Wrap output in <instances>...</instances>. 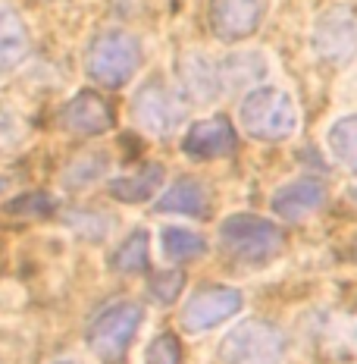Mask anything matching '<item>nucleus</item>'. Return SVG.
I'll return each instance as SVG.
<instances>
[{"mask_svg": "<svg viewBox=\"0 0 357 364\" xmlns=\"http://www.w3.org/2000/svg\"><path fill=\"white\" fill-rule=\"evenodd\" d=\"M298 107L288 91L276 85H260L248 91L238 104V126L254 141H285L298 132Z\"/></svg>", "mask_w": 357, "mask_h": 364, "instance_id": "f03ea898", "label": "nucleus"}, {"mask_svg": "<svg viewBox=\"0 0 357 364\" xmlns=\"http://www.w3.org/2000/svg\"><path fill=\"white\" fill-rule=\"evenodd\" d=\"M323 201H326V186L320 179H295L288 186L276 188L270 208L276 217L288 220V223H298V220L314 214V210H320Z\"/></svg>", "mask_w": 357, "mask_h": 364, "instance_id": "f8f14e48", "label": "nucleus"}, {"mask_svg": "<svg viewBox=\"0 0 357 364\" xmlns=\"http://www.w3.org/2000/svg\"><path fill=\"white\" fill-rule=\"evenodd\" d=\"M163 252L170 261H192V257L207 255V239L201 232L182 230V226H166L163 230Z\"/></svg>", "mask_w": 357, "mask_h": 364, "instance_id": "a211bd4d", "label": "nucleus"}, {"mask_svg": "<svg viewBox=\"0 0 357 364\" xmlns=\"http://www.w3.org/2000/svg\"><path fill=\"white\" fill-rule=\"evenodd\" d=\"M351 195H354V198H357V186H354V188H351Z\"/></svg>", "mask_w": 357, "mask_h": 364, "instance_id": "393cba45", "label": "nucleus"}, {"mask_svg": "<svg viewBox=\"0 0 357 364\" xmlns=\"http://www.w3.org/2000/svg\"><path fill=\"white\" fill-rule=\"evenodd\" d=\"M267 13H270V0H210L207 4L210 32L226 44L251 38L263 26Z\"/></svg>", "mask_w": 357, "mask_h": 364, "instance_id": "6e6552de", "label": "nucleus"}, {"mask_svg": "<svg viewBox=\"0 0 357 364\" xmlns=\"http://www.w3.org/2000/svg\"><path fill=\"white\" fill-rule=\"evenodd\" d=\"M4 188H6V179H4V176H0V192H4Z\"/></svg>", "mask_w": 357, "mask_h": 364, "instance_id": "5701e85b", "label": "nucleus"}, {"mask_svg": "<svg viewBox=\"0 0 357 364\" xmlns=\"http://www.w3.org/2000/svg\"><path fill=\"white\" fill-rule=\"evenodd\" d=\"M141 321H144V311L138 301H128V299L110 301V305L97 311L94 321L88 323V348L104 364H119L126 358Z\"/></svg>", "mask_w": 357, "mask_h": 364, "instance_id": "20e7f679", "label": "nucleus"}, {"mask_svg": "<svg viewBox=\"0 0 357 364\" xmlns=\"http://www.w3.org/2000/svg\"><path fill=\"white\" fill-rule=\"evenodd\" d=\"M285 248L276 223L257 214H232L219 223V252L238 267H263Z\"/></svg>", "mask_w": 357, "mask_h": 364, "instance_id": "f257e3e1", "label": "nucleus"}, {"mask_svg": "<svg viewBox=\"0 0 357 364\" xmlns=\"http://www.w3.org/2000/svg\"><path fill=\"white\" fill-rule=\"evenodd\" d=\"M238 148V132L226 117L197 119L182 139V151L192 161H216V157H229Z\"/></svg>", "mask_w": 357, "mask_h": 364, "instance_id": "9d476101", "label": "nucleus"}, {"mask_svg": "<svg viewBox=\"0 0 357 364\" xmlns=\"http://www.w3.org/2000/svg\"><path fill=\"white\" fill-rule=\"evenodd\" d=\"M241 292L232 286H201L182 308V327L188 333H207L238 314Z\"/></svg>", "mask_w": 357, "mask_h": 364, "instance_id": "1a4fd4ad", "label": "nucleus"}, {"mask_svg": "<svg viewBox=\"0 0 357 364\" xmlns=\"http://www.w3.org/2000/svg\"><path fill=\"white\" fill-rule=\"evenodd\" d=\"M32 50L28 28L13 10L0 6V73H13Z\"/></svg>", "mask_w": 357, "mask_h": 364, "instance_id": "4468645a", "label": "nucleus"}, {"mask_svg": "<svg viewBox=\"0 0 357 364\" xmlns=\"http://www.w3.org/2000/svg\"><path fill=\"white\" fill-rule=\"evenodd\" d=\"M148 248H150L148 230L128 232V236L119 242L116 252H113V261H110L113 270L126 273V277H132V273H144V270H148Z\"/></svg>", "mask_w": 357, "mask_h": 364, "instance_id": "f3484780", "label": "nucleus"}, {"mask_svg": "<svg viewBox=\"0 0 357 364\" xmlns=\"http://www.w3.org/2000/svg\"><path fill=\"white\" fill-rule=\"evenodd\" d=\"M163 182V166L157 164H144L138 173H132V176H119L110 182V195L116 201H126V204H141L148 198H154V192L160 188Z\"/></svg>", "mask_w": 357, "mask_h": 364, "instance_id": "2eb2a0df", "label": "nucleus"}, {"mask_svg": "<svg viewBox=\"0 0 357 364\" xmlns=\"http://www.w3.org/2000/svg\"><path fill=\"white\" fill-rule=\"evenodd\" d=\"M188 113V101L172 91L170 85H163L160 79H150L135 91L132 97V117L144 132L150 135H170L182 126Z\"/></svg>", "mask_w": 357, "mask_h": 364, "instance_id": "0eeeda50", "label": "nucleus"}, {"mask_svg": "<svg viewBox=\"0 0 357 364\" xmlns=\"http://www.w3.org/2000/svg\"><path fill=\"white\" fill-rule=\"evenodd\" d=\"M326 145H329V154L336 157L351 176H357V113L341 117L329 126V132H326Z\"/></svg>", "mask_w": 357, "mask_h": 364, "instance_id": "dca6fc26", "label": "nucleus"}, {"mask_svg": "<svg viewBox=\"0 0 357 364\" xmlns=\"http://www.w3.org/2000/svg\"><path fill=\"white\" fill-rule=\"evenodd\" d=\"M141 66V44L132 32L107 28L88 44L85 73L104 88H123Z\"/></svg>", "mask_w": 357, "mask_h": 364, "instance_id": "7ed1b4c3", "label": "nucleus"}, {"mask_svg": "<svg viewBox=\"0 0 357 364\" xmlns=\"http://www.w3.org/2000/svg\"><path fill=\"white\" fill-rule=\"evenodd\" d=\"M207 208H210L207 188H204L201 179H192V176H182L179 182H172V186L160 195V201H157V210H160V214L207 217Z\"/></svg>", "mask_w": 357, "mask_h": 364, "instance_id": "ddd939ff", "label": "nucleus"}, {"mask_svg": "<svg viewBox=\"0 0 357 364\" xmlns=\"http://www.w3.org/2000/svg\"><path fill=\"white\" fill-rule=\"evenodd\" d=\"M314 54L320 57V63L341 70V66L354 63L357 57V6L351 4H336L329 10H323L314 22Z\"/></svg>", "mask_w": 357, "mask_h": 364, "instance_id": "423d86ee", "label": "nucleus"}, {"mask_svg": "<svg viewBox=\"0 0 357 364\" xmlns=\"http://www.w3.org/2000/svg\"><path fill=\"white\" fill-rule=\"evenodd\" d=\"M57 123L70 135H85V139L88 135H104L113 129V110L101 95H94V91H79L72 101H66L63 107H60Z\"/></svg>", "mask_w": 357, "mask_h": 364, "instance_id": "9b49d317", "label": "nucleus"}, {"mask_svg": "<svg viewBox=\"0 0 357 364\" xmlns=\"http://www.w3.org/2000/svg\"><path fill=\"white\" fill-rule=\"evenodd\" d=\"M182 286H185V273L182 270H163V273H154V279L148 283V289L160 305H172V301L179 299Z\"/></svg>", "mask_w": 357, "mask_h": 364, "instance_id": "aec40b11", "label": "nucleus"}, {"mask_svg": "<svg viewBox=\"0 0 357 364\" xmlns=\"http://www.w3.org/2000/svg\"><path fill=\"white\" fill-rule=\"evenodd\" d=\"M285 355V336L270 321H245L223 336L216 348L219 364H279Z\"/></svg>", "mask_w": 357, "mask_h": 364, "instance_id": "39448f33", "label": "nucleus"}, {"mask_svg": "<svg viewBox=\"0 0 357 364\" xmlns=\"http://www.w3.org/2000/svg\"><path fill=\"white\" fill-rule=\"evenodd\" d=\"M182 358V346L172 333H160L148 348V361L144 364H179Z\"/></svg>", "mask_w": 357, "mask_h": 364, "instance_id": "4be33fe9", "label": "nucleus"}, {"mask_svg": "<svg viewBox=\"0 0 357 364\" xmlns=\"http://www.w3.org/2000/svg\"><path fill=\"white\" fill-rule=\"evenodd\" d=\"M104 170H107V154H82L79 161L70 164L63 179H66V186H88L97 176H104Z\"/></svg>", "mask_w": 357, "mask_h": 364, "instance_id": "6ab92c4d", "label": "nucleus"}, {"mask_svg": "<svg viewBox=\"0 0 357 364\" xmlns=\"http://www.w3.org/2000/svg\"><path fill=\"white\" fill-rule=\"evenodd\" d=\"M54 364H75V361H54Z\"/></svg>", "mask_w": 357, "mask_h": 364, "instance_id": "b1692460", "label": "nucleus"}, {"mask_svg": "<svg viewBox=\"0 0 357 364\" xmlns=\"http://www.w3.org/2000/svg\"><path fill=\"white\" fill-rule=\"evenodd\" d=\"M50 210H54V198L48 192H28L6 204V214L10 217H48Z\"/></svg>", "mask_w": 357, "mask_h": 364, "instance_id": "412c9836", "label": "nucleus"}]
</instances>
